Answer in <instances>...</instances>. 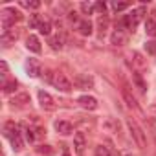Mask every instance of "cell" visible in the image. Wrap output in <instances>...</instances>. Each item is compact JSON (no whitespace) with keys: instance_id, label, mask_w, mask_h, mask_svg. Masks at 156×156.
<instances>
[{"instance_id":"ac0fdd59","label":"cell","mask_w":156,"mask_h":156,"mask_svg":"<svg viewBox=\"0 0 156 156\" xmlns=\"http://www.w3.org/2000/svg\"><path fill=\"white\" fill-rule=\"evenodd\" d=\"M145 33L149 35V37H156V20H147L145 22Z\"/></svg>"},{"instance_id":"5bb4252c","label":"cell","mask_w":156,"mask_h":156,"mask_svg":"<svg viewBox=\"0 0 156 156\" xmlns=\"http://www.w3.org/2000/svg\"><path fill=\"white\" fill-rule=\"evenodd\" d=\"M26 48L30 50V51H33V53H41V42H39V39L35 37V35H30L28 39H26Z\"/></svg>"},{"instance_id":"f1b7e54d","label":"cell","mask_w":156,"mask_h":156,"mask_svg":"<svg viewBox=\"0 0 156 156\" xmlns=\"http://www.w3.org/2000/svg\"><path fill=\"white\" fill-rule=\"evenodd\" d=\"M81 9H83L85 13H88V15H90V13L94 11V6H90V4H87V2H85V4H81Z\"/></svg>"},{"instance_id":"3957f363","label":"cell","mask_w":156,"mask_h":156,"mask_svg":"<svg viewBox=\"0 0 156 156\" xmlns=\"http://www.w3.org/2000/svg\"><path fill=\"white\" fill-rule=\"evenodd\" d=\"M127 127H129V130H130V136H132V140H134V143L138 145V149H145V145H147V140H145V132L141 130V127L134 121V119H129L127 121Z\"/></svg>"},{"instance_id":"484cf974","label":"cell","mask_w":156,"mask_h":156,"mask_svg":"<svg viewBox=\"0 0 156 156\" xmlns=\"http://www.w3.org/2000/svg\"><path fill=\"white\" fill-rule=\"evenodd\" d=\"M94 9H96L98 13H103V15H105V11H107V4H103V2H96V4H94Z\"/></svg>"},{"instance_id":"d6986e66","label":"cell","mask_w":156,"mask_h":156,"mask_svg":"<svg viewBox=\"0 0 156 156\" xmlns=\"http://www.w3.org/2000/svg\"><path fill=\"white\" fill-rule=\"evenodd\" d=\"M39 31H41L42 35H50V33H51V22H50V20H42L41 26H39Z\"/></svg>"},{"instance_id":"277c9868","label":"cell","mask_w":156,"mask_h":156,"mask_svg":"<svg viewBox=\"0 0 156 156\" xmlns=\"http://www.w3.org/2000/svg\"><path fill=\"white\" fill-rule=\"evenodd\" d=\"M145 11H147L145 8H138V9H134L130 15H127V17H125V26H127L129 30H132V31H134V30H136V26L140 24V20L143 19Z\"/></svg>"},{"instance_id":"ffe728a7","label":"cell","mask_w":156,"mask_h":156,"mask_svg":"<svg viewBox=\"0 0 156 156\" xmlns=\"http://www.w3.org/2000/svg\"><path fill=\"white\" fill-rule=\"evenodd\" d=\"M20 6H22V8H28V9H39V8H41V2H39V0H31V2H26V0H22Z\"/></svg>"},{"instance_id":"30bf717a","label":"cell","mask_w":156,"mask_h":156,"mask_svg":"<svg viewBox=\"0 0 156 156\" xmlns=\"http://www.w3.org/2000/svg\"><path fill=\"white\" fill-rule=\"evenodd\" d=\"M26 70H28V73H30L31 77H39V75H41V62H39L37 59H28Z\"/></svg>"},{"instance_id":"4316f807","label":"cell","mask_w":156,"mask_h":156,"mask_svg":"<svg viewBox=\"0 0 156 156\" xmlns=\"http://www.w3.org/2000/svg\"><path fill=\"white\" fill-rule=\"evenodd\" d=\"M134 81H136V85H138V88H140L141 92H145V85H143V81L140 79V75H138V73H134Z\"/></svg>"},{"instance_id":"cb8c5ba5","label":"cell","mask_w":156,"mask_h":156,"mask_svg":"<svg viewBox=\"0 0 156 156\" xmlns=\"http://www.w3.org/2000/svg\"><path fill=\"white\" fill-rule=\"evenodd\" d=\"M41 22H42V20H41L39 15H31V17H30V28H39Z\"/></svg>"},{"instance_id":"83f0119b","label":"cell","mask_w":156,"mask_h":156,"mask_svg":"<svg viewBox=\"0 0 156 156\" xmlns=\"http://www.w3.org/2000/svg\"><path fill=\"white\" fill-rule=\"evenodd\" d=\"M51 46H53L55 50H57V48L61 50V48H62V39H61V37H55V39L51 41Z\"/></svg>"},{"instance_id":"1f68e13d","label":"cell","mask_w":156,"mask_h":156,"mask_svg":"<svg viewBox=\"0 0 156 156\" xmlns=\"http://www.w3.org/2000/svg\"><path fill=\"white\" fill-rule=\"evenodd\" d=\"M0 66H2V77H6L8 75V64H6V61L0 62Z\"/></svg>"},{"instance_id":"ba28073f","label":"cell","mask_w":156,"mask_h":156,"mask_svg":"<svg viewBox=\"0 0 156 156\" xmlns=\"http://www.w3.org/2000/svg\"><path fill=\"white\" fill-rule=\"evenodd\" d=\"M73 85H75L77 88L87 90V88H92V87H94V79H92L90 75H77L75 79H73Z\"/></svg>"},{"instance_id":"7402d4cb","label":"cell","mask_w":156,"mask_h":156,"mask_svg":"<svg viewBox=\"0 0 156 156\" xmlns=\"http://www.w3.org/2000/svg\"><path fill=\"white\" fill-rule=\"evenodd\" d=\"M37 152L39 154H44V156H51L53 154V149L50 145H41V147H37Z\"/></svg>"},{"instance_id":"5b68a950","label":"cell","mask_w":156,"mask_h":156,"mask_svg":"<svg viewBox=\"0 0 156 156\" xmlns=\"http://www.w3.org/2000/svg\"><path fill=\"white\" fill-rule=\"evenodd\" d=\"M51 83H53V87H55L57 90H61V92H70V90H72V81L68 79L64 73H55L53 79H51Z\"/></svg>"},{"instance_id":"603a6c76","label":"cell","mask_w":156,"mask_h":156,"mask_svg":"<svg viewBox=\"0 0 156 156\" xmlns=\"http://www.w3.org/2000/svg\"><path fill=\"white\" fill-rule=\"evenodd\" d=\"M130 8V4H127V2H114L112 4V9H116V11H123V9H129Z\"/></svg>"},{"instance_id":"6da1fadb","label":"cell","mask_w":156,"mask_h":156,"mask_svg":"<svg viewBox=\"0 0 156 156\" xmlns=\"http://www.w3.org/2000/svg\"><path fill=\"white\" fill-rule=\"evenodd\" d=\"M4 136L9 140V143H11V147H13L15 151H22V149H24V141H22L20 130H19V127L15 125V121H8V123L4 125Z\"/></svg>"},{"instance_id":"d4e9b609","label":"cell","mask_w":156,"mask_h":156,"mask_svg":"<svg viewBox=\"0 0 156 156\" xmlns=\"http://www.w3.org/2000/svg\"><path fill=\"white\" fill-rule=\"evenodd\" d=\"M96 156H110V152H108L107 147L99 145V147H96Z\"/></svg>"},{"instance_id":"d6a6232c","label":"cell","mask_w":156,"mask_h":156,"mask_svg":"<svg viewBox=\"0 0 156 156\" xmlns=\"http://www.w3.org/2000/svg\"><path fill=\"white\" fill-rule=\"evenodd\" d=\"M134 59H136V64L138 66H143V61H141V55L140 53H134Z\"/></svg>"},{"instance_id":"836d02e7","label":"cell","mask_w":156,"mask_h":156,"mask_svg":"<svg viewBox=\"0 0 156 156\" xmlns=\"http://www.w3.org/2000/svg\"><path fill=\"white\" fill-rule=\"evenodd\" d=\"M62 156H70V154H62Z\"/></svg>"},{"instance_id":"9a60e30c","label":"cell","mask_w":156,"mask_h":156,"mask_svg":"<svg viewBox=\"0 0 156 156\" xmlns=\"http://www.w3.org/2000/svg\"><path fill=\"white\" fill-rule=\"evenodd\" d=\"M77 30H79L81 35H92V22L90 20H81L79 24H77Z\"/></svg>"},{"instance_id":"52a82bcc","label":"cell","mask_w":156,"mask_h":156,"mask_svg":"<svg viewBox=\"0 0 156 156\" xmlns=\"http://www.w3.org/2000/svg\"><path fill=\"white\" fill-rule=\"evenodd\" d=\"M85 147H87L85 134H83V132H77V134L73 136V149H75V154L83 156V154H85Z\"/></svg>"},{"instance_id":"7c38bea8","label":"cell","mask_w":156,"mask_h":156,"mask_svg":"<svg viewBox=\"0 0 156 156\" xmlns=\"http://www.w3.org/2000/svg\"><path fill=\"white\" fill-rule=\"evenodd\" d=\"M19 35H20V30H8V31L2 33V42L6 46H9L11 42H15L19 39Z\"/></svg>"},{"instance_id":"4fadbf2b","label":"cell","mask_w":156,"mask_h":156,"mask_svg":"<svg viewBox=\"0 0 156 156\" xmlns=\"http://www.w3.org/2000/svg\"><path fill=\"white\" fill-rule=\"evenodd\" d=\"M125 41H127V35H125L123 30H116V31L110 35V42H112L114 46H123Z\"/></svg>"},{"instance_id":"2e32d148","label":"cell","mask_w":156,"mask_h":156,"mask_svg":"<svg viewBox=\"0 0 156 156\" xmlns=\"http://www.w3.org/2000/svg\"><path fill=\"white\" fill-rule=\"evenodd\" d=\"M26 103H30V96L28 94H19L11 99V107H24Z\"/></svg>"},{"instance_id":"4dcf8cb0","label":"cell","mask_w":156,"mask_h":156,"mask_svg":"<svg viewBox=\"0 0 156 156\" xmlns=\"http://www.w3.org/2000/svg\"><path fill=\"white\" fill-rule=\"evenodd\" d=\"M147 51L149 53H156V42H147Z\"/></svg>"},{"instance_id":"9c48e42d","label":"cell","mask_w":156,"mask_h":156,"mask_svg":"<svg viewBox=\"0 0 156 156\" xmlns=\"http://www.w3.org/2000/svg\"><path fill=\"white\" fill-rule=\"evenodd\" d=\"M77 103H79L83 108H87V110H96L98 108V99L92 98V96H81L79 99H77Z\"/></svg>"},{"instance_id":"7a4b0ae2","label":"cell","mask_w":156,"mask_h":156,"mask_svg":"<svg viewBox=\"0 0 156 156\" xmlns=\"http://www.w3.org/2000/svg\"><path fill=\"white\" fill-rule=\"evenodd\" d=\"M0 20H2L4 31H8L15 22H20L22 20V13L17 11L15 8H6V9H2V13H0Z\"/></svg>"},{"instance_id":"8fae6325","label":"cell","mask_w":156,"mask_h":156,"mask_svg":"<svg viewBox=\"0 0 156 156\" xmlns=\"http://www.w3.org/2000/svg\"><path fill=\"white\" fill-rule=\"evenodd\" d=\"M55 130L59 132V134H62V136H68V134H72L73 132V127H72V123L70 121H55Z\"/></svg>"},{"instance_id":"f546056e","label":"cell","mask_w":156,"mask_h":156,"mask_svg":"<svg viewBox=\"0 0 156 156\" xmlns=\"http://www.w3.org/2000/svg\"><path fill=\"white\" fill-rule=\"evenodd\" d=\"M107 26H108V20H107V19H99V28H101V33H105Z\"/></svg>"},{"instance_id":"44dd1931","label":"cell","mask_w":156,"mask_h":156,"mask_svg":"<svg viewBox=\"0 0 156 156\" xmlns=\"http://www.w3.org/2000/svg\"><path fill=\"white\" fill-rule=\"evenodd\" d=\"M17 87H19V83H17V81L4 83V92H6V94H11V92H15V90H17Z\"/></svg>"},{"instance_id":"e0dca14e","label":"cell","mask_w":156,"mask_h":156,"mask_svg":"<svg viewBox=\"0 0 156 156\" xmlns=\"http://www.w3.org/2000/svg\"><path fill=\"white\" fill-rule=\"evenodd\" d=\"M121 94H123V99L127 101V105H129L130 108H136V110H138V103H136V99L132 98V94H130L127 88H123V90H121Z\"/></svg>"},{"instance_id":"8992f818","label":"cell","mask_w":156,"mask_h":156,"mask_svg":"<svg viewBox=\"0 0 156 156\" xmlns=\"http://www.w3.org/2000/svg\"><path fill=\"white\" fill-rule=\"evenodd\" d=\"M39 103H41V107L44 108V110H48V112H51V110H55V99L48 94V92H44V90H39Z\"/></svg>"}]
</instances>
